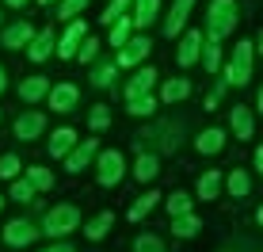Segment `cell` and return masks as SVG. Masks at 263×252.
<instances>
[{
    "instance_id": "1",
    "label": "cell",
    "mask_w": 263,
    "mask_h": 252,
    "mask_svg": "<svg viewBox=\"0 0 263 252\" xmlns=\"http://www.w3.org/2000/svg\"><path fill=\"white\" fill-rule=\"evenodd\" d=\"M237 27V0H210V12H206V39L221 42L225 34H233Z\"/></svg>"
},
{
    "instance_id": "2",
    "label": "cell",
    "mask_w": 263,
    "mask_h": 252,
    "mask_svg": "<svg viewBox=\"0 0 263 252\" xmlns=\"http://www.w3.org/2000/svg\"><path fill=\"white\" fill-rule=\"evenodd\" d=\"M252 58H256V42H237L229 65H225V84H233V88L248 84L252 80Z\"/></svg>"
},
{
    "instance_id": "3",
    "label": "cell",
    "mask_w": 263,
    "mask_h": 252,
    "mask_svg": "<svg viewBox=\"0 0 263 252\" xmlns=\"http://www.w3.org/2000/svg\"><path fill=\"white\" fill-rule=\"evenodd\" d=\"M72 229H80V210L72 203L53 206L46 218H42V233H46V237H69Z\"/></svg>"
},
{
    "instance_id": "4",
    "label": "cell",
    "mask_w": 263,
    "mask_h": 252,
    "mask_svg": "<svg viewBox=\"0 0 263 252\" xmlns=\"http://www.w3.org/2000/svg\"><path fill=\"white\" fill-rule=\"evenodd\" d=\"M122 176H126V157L119 149H103L99 153V165H96V179H99V187H115V184H122Z\"/></svg>"
},
{
    "instance_id": "5",
    "label": "cell",
    "mask_w": 263,
    "mask_h": 252,
    "mask_svg": "<svg viewBox=\"0 0 263 252\" xmlns=\"http://www.w3.org/2000/svg\"><path fill=\"white\" fill-rule=\"evenodd\" d=\"M42 229H34L27 218H15V222H8L4 226V245H12V248H27V245H34V237H39Z\"/></svg>"
},
{
    "instance_id": "6",
    "label": "cell",
    "mask_w": 263,
    "mask_h": 252,
    "mask_svg": "<svg viewBox=\"0 0 263 252\" xmlns=\"http://www.w3.org/2000/svg\"><path fill=\"white\" fill-rule=\"evenodd\" d=\"M88 39V27L80 23V20H69V27H65V34L58 39V58H77V50H80V42Z\"/></svg>"
},
{
    "instance_id": "7",
    "label": "cell",
    "mask_w": 263,
    "mask_h": 252,
    "mask_svg": "<svg viewBox=\"0 0 263 252\" xmlns=\"http://www.w3.org/2000/svg\"><path fill=\"white\" fill-rule=\"evenodd\" d=\"M149 50H153V42L145 39V34H134V39L119 50V58H115V61H119L122 69H134V65H141V61L149 58Z\"/></svg>"
},
{
    "instance_id": "8",
    "label": "cell",
    "mask_w": 263,
    "mask_h": 252,
    "mask_svg": "<svg viewBox=\"0 0 263 252\" xmlns=\"http://www.w3.org/2000/svg\"><path fill=\"white\" fill-rule=\"evenodd\" d=\"M42 130H46V115H42V111H23L20 119H15V138H20V141L42 138Z\"/></svg>"
},
{
    "instance_id": "9",
    "label": "cell",
    "mask_w": 263,
    "mask_h": 252,
    "mask_svg": "<svg viewBox=\"0 0 263 252\" xmlns=\"http://www.w3.org/2000/svg\"><path fill=\"white\" fill-rule=\"evenodd\" d=\"M46 100H50V107H53L58 115H69L72 107H77V100H80V88H77V84H69V80H65V84H53Z\"/></svg>"
},
{
    "instance_id": "10",
    "label": "cell",
    "mask_w": 263,
    "mask_h": 252,
    "mask_svg": "<svg viewBox=\"0 0 263 252\" xmlns=\"http://www.w3.org/2000/svg\"><path fill=\"white\" fill-rule=\"evenodd\" d=\"M202 58V31H187L183 39H179V50H176V61L183 69H191L195 61Z\"/></svg>"
},
{
    "instance_id": "11",
    "label": "cell",
    "mask_w": 263,
    "mask_h": 252,
    "mask_svg": "<svg viewBox=\"0 0 263 252\" xmlns=\"http://www.w3.org/2000/svg\"><path fill=\"white\" fill-rule=\"evenodd\" d=\"M96 153H99V141H96V138L77 141V146H72V153L65 157V168H69V172H84V168H88V160H92Z\"/></svg>"
},
{
    "instance_id": "12",
    "label": "cell",
    "mask_w": 263,
    "mask_h": 252,
    "mask_svg": "<svg viewBox=\"0 0 263 252\" xmlns=\"http://www.w3.org/2000/svg\"><path fill=\"white\" fill-rule=\"evenodd\" d=\"M191 8H195V0H172V12H168V20H164V34H168V39H176V34L187 27Z\"/></svg>"
},
{
    "instance_id": "13",
    "label": "cell",
    "mask_w": 263,
    "mask_h": 252,
    "mask_svg": "<svg viewBox=\"0 0 263 252\" xmlns=\"http://www.w3.org/2000/svg\"><path fill=\"white\" fill-rule=\"evenodd\" d=\"M31 39H34V27L20 20V23L4 27V34H0V46H4V50H23V46H31Z\"/></svg>"
},
{
    "instance_id": "14",
    "label": "cell",
    "mask_w": 263,
    "mask_h": 252,
    "mask_svg": "<svg viewBox=\"0 0 263 252\" xmlns=\"http://www.w3.org/2000/svg\"><path fill=\"white\" fill-rule=\"evenodd\" d=\"M50 53H58V39H53V27H42V34H34L31 46H27V58L31 61H46Z\"/></svg>"
},
{
    "instance_id": "15",
    "label": "cell",
    "mask_w": 263,
    "mask_h": 252,
    "mask_svg": "<svg viewBox=\"0 0 263 252\" xmlns=\"http://www.w3.org/2000/svg\"><path fill=\"white\" fill-rule=\"evenodd\" d=\"M153 84H157V69H138L130 80H126V100H138V96H149L153 92Z\"/></svg>"
},
{
    "instance_id": "16",
    "label": "cell",
    "mask_w": 263,
    "mask_h": 252,
    "mask_svg": "<svg viewBox=\"0 0 263 252\" xmlns=\"http://www.w3.org/2000/svg\"><path fill=\"white\" fill-rule=\"evenodd\" d=\"M50 88H53V84H50L46 77H27L23 84H20V100H23V103H39L42 96H50Z\"/></svg>"
},
{
    "instance_id": "17",
    "label": "cell",
    "mask_w": 263,
    "mask_h": 252,
    "mask_svg": "<svg viewBox=\"0 0 263 252\" xmlns=\"http://www.w3.org/2000/svg\"><path fill=\"white\" fill-rule=\"evenodd\" d=\"M195 149H198V153H206V157L221 153V149H225V130H217V126H210V130H202V134L195 138Z\"/></svg>"
},
{
    "instance_id": "18",
    "label": "cell",
    "mask_w": 263,
    "mask_h": 252,
    "mask_svg": "<svg viewBox=\"0 0 263 252\" xmlns=\"http://www.w3.org/2000/svg\"><path fill=\"white\" fill-rule=\"evenodd\" d=\"M191 96V80L187 77H172L164 80V88H160V103H179V100H187Z\"/></svg>"
},
{
    "instance_id": "19",
    "label": "cell",
    "mask_w": 263,
    "mask_h": 252,
    "mask_svg": "<svg viewBox=\"0 0 263 252\" xmlns=\"http://www.w3.org/2000/svg\"><path fill=\"white\" fill-rule=\"evenodd\" d=\"M72 146H77V130L61 126V130H53V138H50V157H69Z\"/></svg>"
},
{
    "instance_id": "20",
    "label": "cell",
    "mask_w": 263,
    "mask_h": 252,
    "mask_svg": "<svg viewBox=\"0 0 263 252\" xmlns=\"http://www.w3.org/2000/svg\"><path fill=\"white\" fill-rule=\"evenodd\" d=\"M160 15V0H134V27H149Z\"/></svg>"
},
{
    "instance_id": "21",
    "label": "cell",
    "mask_w": 263,
    "mask_h": 252,
    "mask_svg": "<svg viewBox=\"0 0 263 252\" xmlns=\"http://www.w3.org/2000/svg\"><path fill=\"white\" fill-rule=\"evenodd\" d=\"M229 126H233V134L244 141V138H252V107H233V115H229Z\"/></svg>"
},
{
    "instance_id": "22",
    "label": "cell",
    "mask_w": 263,
    "mask_h": 252,
    "mask_svg": "<svg viewBox=\"0 0 263 252\" xmlns=\"http://www.w3.org/2000/svg\"><path fill=\"white\" fill-rule=\"evenodd\" d=\"M157 172H160V160L153 157V153H141V157L134 160V179H141V184L157 179Z\"/></svg>"
},
{
    "instance_id": "23",
    "label": "cell",
    "mask_w": 263,
    "mask_h": 252,
    "mask_svg": "<svg viewBox=\"0 0 263 252\" xmlns=\"http://www.w3.org/2000/svg\"><path fill=\"white\" fill-rule=\"evenodd\" d=\"M198 229H202V222H198L195 218V214L191 210H187V214H176V218H172V233H176V237L179 241H187V237H195V233Z\"/></svg>"
},
{
    "instance_id": "24",
    "label": "cell",
    "mask_w": 263,
    "mask_h": 252,
    "mask_svg": "<svg viewBox=\"0 0 263 252\" xmlns=\"http://www.w3.org/2000/svg\"><path fill=\"white\" fill-rule=\"evenodd\" d=\"M111 226H115V214H111V210H103V214H96V218L84 226V237H88V241H103Z\"/></svg>"
},
{
    "instance_id": "25",
    "label": "cell",
    "mask_w": 263,
    "mask_h": 252,
    "mask_svg": "<svg viewBox=\"0 0 263 252\" xmlns=\"http://www.w3.org/2000/svg\"><path fill=\"white\" fill-rule=\"evenodd\" d=\"M217 191H221V172L206 168L202 179H198V199H217Z\"/></svg>"
},
{
    "instance_id": "26",
    "label": "cell",
    "mask_w": 263,
    "mask_h": 252,
    "mask_svg": "<svg viewBox=\"0 0 263 252\" xmlns=\"http://www.w3.org/2000/svg\"><path fill=\"white\" fill-rule=\"evenodd\" d=\"M225 187H229L233 199H244V195L252 191V179H248V172H244V168H233L229 179H225Z\"/></svg>"
},
{
    "instance_id": "27",
    "label": "cell",
    "mask_w": 263,
    "mask_h": 252,
    "mask_svg": "<svg viewBox=\"0 0 263 252\" xmlns=\"http://www.w3.org/2000/svg\"><path fill=\"white\" fill-rule=\"evenodd\" d=\"M130 31H134V15H122V20H115L111 23V46H126L130 42Z\"/></svg>"
},
{
    "instance_id": "28",
    "label": "cell",
    "mask_w": 263,
    "mask_h": 252,
    "mask_svg": "<svg viewBox=\"0 0 263 252\" xmlns=\"http://www.w3.org/2000/svg\"><path fill=\"white\" fill-rule=\"evenodd\" d=\"M160 199H164V195H160V191H145V195H141V199H138V203H134V206H130V222H141V218H145V214H149V210H153V206H157V203H160Z\"/></svg>"
},
{
    "instance_id": "29",
    "label": "cell",
    "mask_w": 263,
    "mask_h": 252,
    "mask_svg": "<svg viewBox=\"0 0 263 252\" xmlns=\"http://www.w3.org/2000/svg\"><path fill=\"white\" fill-rule=\"evenodd\" d=\"M164 206H168L172 218H176V214H187V210H191V195H187V191H172L164 199Z\"/></svg>"
},
{
    "instance_id": "30",
    "label": "cell",
    "mask_w": 263,
    "mask_h": 252,
    "mask_svg": "<svg viewBox=\"0 0 263 252\" xmlns=\"http://www.w3.org/2000/svg\"><path fill=\"white\" fill-rule=\"evenodd\" d=\"M34 191H39V187H34L31 179H12V199L15 203H34Z\"/></svg>"
},
{
    "instance_id": "31",
    "label": "cell",
    "mask_w": 263,
    "mask_h": 252,
    "mask_svg": "<svg viewBox=\"0 0 263 252\" xmlns=\"http://www.w3.org/2000/svg\"><path fill=\"white\" fill-rule=\"evenodd\" d=\"M27 179H31L39 191H50V187H53V172H50V168H39V165L27 168Z\"/></svg>"
},
{
    "instance_id": "32",
    "label": "cell",
    "mask_w": 263,
    "mask_h": 252,
    "mask_svg": "<svg viewBox=\"0 0 263 252\" xmlns=\"http://www.w3.org/2000/svg\"><path fill=\"white\" fill-rule=\"evenodd\" d=\"M202 65H206V73H217V65H221V46L214 39L202 46Z\"/></svg>"
},
{
    "instance_id": "33",
    "label": "cell",
    "mask_w": 263,
    "mask_h": 252,
    "mask_svg": "<svg viewBox=\"0 0 263 252\" xmlns=\"http://www.w3.org/2000/svg\"><path fill=\"white\" fill-rule=\"evenodd\" d=\"M134 252H164V241H160L157 233H141V237L134 241Z\"/></svg>"
},
{
    "instance_id": "34",
    "label": "cell",
    "mask_w": 263,
    "mask_h": 252,
    "mask_svg": "<svg viewBox=\"0 0 263 252\" xmlns=\"http://www.w3.org/2000/svg\"><path fill=\"white\" fill-rule=\"evenodd\" d=\"M115 65H119V61H103V65H96L92 84H96V88H107V84L115 80Z\"/></svg>"
},
{
    "instance_id": "35",
    "label": "cell",
    "mask_w": 263,
    "mask_h": 252,
    "mask_svg": "<svg viewBox=\"0 0 263 252\" xmlns=\"http://www.w3.org/2000/svg\"><path fill=\"white\" fill-rule=\"evenodd\" d=\"M126 111L138 115V119H145V115L157 111V100H153V96H138V100H130V107H126Z\"/></svg>"
},
{
    "instance_id": "36",
    "label": "cell",
    "mask_w": 263,
    "mask_h": 252,
    "mask_svg": "<svg viewBox=\"0 0 263 252\" xmlns=\"http://www.w3.org/2000/svg\"><path fill=\"white\" fill-rule=\"evenodd\" d=\"M88 4H92V0H61L58 4V20H72V15H80Z\"/></svg>"
},
{
    "instance_id": "37",
    "label": "cell",
    "mask_w": 263,
    "mask_h": 252,
    "mask_svg": "<svg viewBox=\"0 0 263 252\" xmlns=\"http://www.w3.org/2000/svg\"><path fill=\"white\" fill-rule=\"evenodd\" d=\"M20 157H15V153H4V157H0V179H15L20 176Z\"/></svg>"
},
{
    "instance_id": "38",
    "label": "cell",
    "mask_w": 263,
    "mask_h": 252,
    "mask_svg": "<svg viewBox=\"0 0 263 252\" xmlns=\"http://www.w3.org/2000/svg\"><path fill=\"white\" fill-rule=\"evenodd\" d=\"M134 0H111V4H107V12H103V23H115V20H122L126 15V8H130Z\"/></svg>"
},
{
    "instance_id": "39",
    "label": "cell",
    "mask_w": 263,
    "mask_h": 252,
    "mask_svg": "<svg viewBox=\"0 0 263 252\" xmlns=\"http://www.w3.org/2000/svg\"><path fill=\"white\" fill-rule=\"evenodd\" d=\"M88 122H92V130H107V126H111V111H107V107H92Z\"/></svg>"
},
{
    "instance_id": "40",
    "label": "cell",
    "mask_w": 263,
    "mask_h": 252,
    "mask_svg": "<svg viewBox=\"0 0 263 252\" xmlns=\"http://www.w3.org/2000/svg\"><path fill=\"white\" fill-rule=\"evenodd\" d=\"M96 53H99V42L96 39H84V42H80V50H77V58L80 61H96Z\"/></svg>"
},
{
    "instance_id": "41",
    "label": "cell",
    "mask_w": 263,
    "mask_h": 252,
    "mask_svg": "<svg viewBox=\"0 0 263 252\" xmlns=\"http://www.w3.org/2000/svg\"><path fill=\"white\" fill-rule=\"evenodd\" d=\"M42 252H77V248H72L69 241H58V245H50V248H42Z\"/></svg>"
},
{
    "instance_id": "42",
    "label": "cell",
    "mask_w": 263,
    "mask_h": 252,
    "mask_svg": "<svg viewBox=\"0 0 263 252\" xmlns=\"http://www.w3.org/2000/svg\"><path fill=\"white\" fill-rule=\"evenodd\" d=\"M256 168H259V176H263V146L256 149Z\"/></svg>"
},
{
    "instance_id": "43",
    "label": "cell",
    "mask_w": 263,
    "mask_h": 252,
    "mask_svg": "<svg viewBox=\"0 0 263 252\" xmlns=\"http://www.w3.org/2000/svg\"><path fill=\"white\" fill-rule=\"evenodd\" d=\"M8 8H23V4H31V0H4Z\"/></svg>"
},
{
    "instance_id": "44",
    "label": "cell",
    "mask_w": 263,
    "mask_h": 252,
    "mask_svg": "<svg viewBox=\"0 0 263 252\" xmlns=\"http://www.w3.org/2000/svg\"><path fill=\"white\" fill-rule=\"evenodd\" d=\"M4 88H8V73L0 69V92H4Z\"/></svg>"
},
{
    "instance_id": "45",
    "label": "cell",
    "mask_w": 263,
    "mask_h": 252,
    "mask_svg": "<svg viewBox=\"0 0 263 252\" xmlns=\"http://www.w3.org/2000/svg\"><path fill=\"white\" fill-rule=\"evenodd\" d=\"M256 222H259V226H263V206H259V210H256Z\"/></svg>"
},
{
    "instance_id": "46",
    "label": "cell",
    "mask_w": 263,
    "mask_h": 252,
    "mask_svg": "<svg viewBox=\"0 0 263 252\" xmlns=\"http://www.w3.org/2000/svg\"><path fill=\"white\" fill-rule=\"evenodd\" d=\"M256 50H259V53H263V31H259V42H256Z\"/></svg>"
},
{
    "instance_id": "47",
    "label": "cell",
    "mask_w": 263,
    "mask_h": 252,
    "mask_svg": "<svg viewBox=\"0 0 263 252\" xmlns=\"http://www.w3.org/2000/svg\"><path fill=\"white\" fill-rule=\"evenodd\" d=\"M259 111H263V88H259Z\"/></svg>"
},
{
    "instance_id": "48",
    "label": "cell",
    "mask_w": 263,
    "mask_h": 252,
    "mask_svg": "<svg viewBox=\"0 0 263 252\" xmlns=\"http://www.w3.org/2000/svg\"><path fill=\"white\" fill-rule=\"evenodd\" d=\"M0 210H4V195H0Z\"/></svg>"
},
{
    "instance_id": "49",
    "label": "cell",
    "mask_w": 263,
    "mask_h": 252,
    "mask_svg": "<svg viewBox=\"0 0 263 252\" xmlns=\"http://www.w3.org/2000/svg\"><path fill=\"white\" fill-rule=\"evenodd\" d=\"M39 4H53V0H39Z\"/></svg>"
},
{
    "instance_id": "50",
    "label": "cell",
    "mask_w": 263,
    "mask_h": 252,
    "mask_svg": "<svg viewBox=\"0 0 263 252\" xmlns=\"http://www.w3.org/2000/svg\"><path fill=\"white\" fill-rule=\"evenodd\" d=\"M0 23H4V12H0Z\"/></svg>"
}]
</instances>
